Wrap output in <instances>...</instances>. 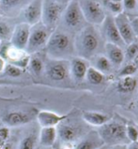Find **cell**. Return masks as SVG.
I'll return each mask as SVG.
<instances>
[{
    "label": "cell",
    "instance_id": "cb8c5ba5",
    "mask_svg": "<svg viewBox=\"0 0 138 149\" xmlns=\"http://www.w3.org/2000/svg\"><path fill=\"white\" fill-rule=\"evenodd\" d=\"M100 1L106 15L116 17L120 13H123L122 4L120 2H115L111 0H100Z\"/></svg>",
    "mask_w": 138,
    "mask_h": 149
},
{
    "label": "cell",
    "instance_id": "ee69618b",
    "mask_svg": "<svg viewBox=\"0 0 138 149\" xmlns=\"http://www.w3.org/2000/svg\"><path fill=\"white\" fill-rule=\"evenodd\" d=\"M111 1H115V2H120V3H121L122 0H111Z\"/></svg>",
    "mask_w": 138,
    "mask_h": 149
},
{
    "label": "cell",
    "instance_id": "30bf717a",
    "mask_svg": "<svg viewBox=\"0 0 138 149\" xmlns=\"http://www.w3.org/2000/svg\"><path fill=\"white\" fill-rule=\"evenodd\" d=\"M41 6L42 0H31L20 11L21 23L27 24L30 26L40 23L41 20Z\"/></svg>",
    "mask_w": 138,
    "mask_h": 149
},
{
    "label": "cell",
    "instance_id": "8fae6325",
    "mask_svg": "<svg viewBox=\"0 0 138 149\" xmlns=\"http://www.w3.org/2000/svg\"><path fill=\"white\" fill-rule=\"evenodd\" d=\"M69 63H70L71 79L75 83L84 82L88 70L90 67L89 61L75 55V56H73L71 59L69 60Z\"/></svg>",
    "mask_w": 138,
    "mask_h": 149
},
{
    "label": "cell",
    "instance_id": "7402d4cb",
    "mask_svg": "<svg viewBox=\"0 0 138 149\" xmlns=\"http://www.w3.org/2000/svg\"><path fill=\"white\" fill-rule=\"evenodd\" d=\"M57 139V130L55 127H41L39 140L42 146L51 147L54 146Z\"/></svg>",
    "mask_w": 138,
    "mask_h": 149
},
{
    "label": "cell",
    "instance_id": "277c9868",
    "mask_svg": "<svg viewBox=\"0 0 138 149\" xmlns=\"http://www.w3.org/2000/svg\"><path fill=\"white\" fill-rule=\"evenodd\" d=\"M104 144L109 146H128L130 142L126 136V125L116 120H110L98 130Z\"/></svg>",
    "mask_w": 138,
    "mask_h": 149
},
{
    "label": "cell",
    "instance_id": "5b68a950",
    "mask_svg": "<svg viewBox=\"0 0 138 149\" xmlns=\"http://www.w3.org/2000/svg\"><path fill=\"white\" fill-rule=\"evenodd\" d=\"M53 30H51L41 22L30 26V33L25 52L29 55L35 54L44 49Z\"/></svg>",
    "mask_w": 138,
    "mask_h": 149
},
{
    "label": "cell",
    "instance_id": "52a82bcc",
    "mask_svg": "<svg viewBox=\"0 0 138 149\" xmlns=\"http://www.w3.org/2000/svg\"><path fill=\"white\" fill-rule=\"evenodd\" d=\"M79 6L87 23L99 26L104 21L106 13L100 0H78Z\"/></svg>",
    "mask_w": 138,
    "mask_h": 149
},
{
    "label": "cell",
    "instance_id": "d4e9b609",
    "mask_svg": "<svg viewBox=\"0 0 138 149\" xmlns=\"http://www.w3.org/2000/svg\"><path fill=\"white\" fill-rule=\"evenodd\" d=\"M106 77L107 76L101 73L100 71L93 69L92 67H89L85 80L88 81L90 84H93V86H100L106 80Z\"/></svg>",
    "mask_w": 138,
    "mask_h": 149
},
{
    "label": "cell",
    "instance_id": "bcb514c9",
    "mask_svg": "<svg viewBox=\"0 0 138 149\" xmlns=\"http://www.w3.org/2000/svg\"><path fill=\"white\" fill-rule=\"evenodd\" d=\"M137 106H138V100H137Z\"/></svg>",
    "mask_w": 138,
    "mask_h": 149
},
{
    "label": "cell",
    "instance_id": "e0dca14e",
    "mask_svg": "<svg viewBox=\"0 0 138 149\" xmlns=\"http://www.w3.org/2000/svg\"><path fill=\"white\" fill-rule=\"evenodd\" d=\"M103 144L104 143L98 131L91 130L85 134L78 143L75 144V149H99Z\"/></svg>",
    "mask_w": 138,
    "mask_h": 149
},
{
    "label": "cell",
    "instance_id": "7bdbcfd3",
    "mask_svg": "<svg viewBox=\"0 0 138 149\" xmlns=\"http://www.w3.org/2000/svg\"><path fill=\"white\" fill-rule=\"evenodd\" d=\"M3 149H11V146H10V144L5 143V146H3Z\"/></svg>",
    "mask_w": 138,
    "mask_h": 149
},
{
    "label": "cell",
    "instance_id": "ab89813d",
    "mask_svg": "<svg viewBox=\"0 0 138 149\" xmlns=\"http://www.w3.org/2000/svg\"><path fill=\"white\" fill-rule=\"evenodd\" d=\"M111 149H127V146H112Z\"/></svg>",
    "mask_w": 138,
    "mask_h": 149
},
{
    "label": "cell",
    "instance_id": "f35d334b",
    "mask_svg": "<svg viewBox=\"0 0 138 149\" xmlns=\"http://www.w3.org/2000/svg\"><path fill=\"white\" fill-rule=\"evenodd\" d=\"M55 2H57L59 4H61V5H64V6H67L69 3L71 2L72 0H55Z\"/></svg>",
    "mask_w": 138,
    "mask_h": 149
},
{
    "label": "cell",
    "instance_id": "f6af8a7d",
    "mask_svg": "<svg viewBox=\"0 0 138 149\" xmlns=\"http://www.w3.org/2000/svg\"><path fill=\"white\" fill-rule=\"evenodd\" d=\"M137 13H138V0H137Z\"/></svg>",
    "mask_w": 138,
    "mask_h": 149
},
{
    "label": "cell",
    "instance_id": "1f68e13d",
    "mask_svg": "<svg viewBox=\"0 0 138 149\" xmlns=\"http://www.w3.org/2000/svg\"><path fill=\"white\" fill-rule=\"evenodd\" d=\"M35 146H36V137L34 135H28L21 141L18 149H34Z\"/></svg>",
    "mask_w": 138,
    "mask_h": 149
},
{
    "label": "cell",
    "instance_id": "3957f363",
    "mask_svg": "<svg viewBox=\"0 0 138 149\" xmlns=\"http://www.w3.org/2000/svg\"><path fill=\"white\" fill-rule=\"evenodd\" d=\"M88 24L80 8L78 0H72L66 6L57 28L75 36Z\"/></svg>",
    "mask_w": 138,
    "mask_h": 149
},
{
    "label": "cell",
    "instance_id": "681fc988",
    "mask_svg": "<svg viewBox=\"0 0 138 149\" xmlns=\"http://www.w3.org/2000/svg\"><path fill=\"white\" fill-rule=\"evenodd\" d=\"M137 75H138V73H137Z\"/></svg>",
    "mask_w": 138,
    "mask_h": 149
},
{
    "label": "cell",
    "instance_id": "484cf974",
    "mask_svg": "<svg viewBox=\"0 0 138 149\" xmlns=\"http://www.w3.org/2000/svg\"><path fill=\"white\" fill-rule=\"evenodd\" d=\"M28 67L30 70L32 71L33 74H35L36 76L41 75L42 72L44 71V62L43 60L38 55H32L29 58V63Z\"/></svg>",
    "mask_w": 138,
    "mask_h": 149
},
{
    "label": "cell",
    "instance_id": "c3c4849f",
    "mask_svg": "<svg viewBox=\"0 0 138 149\" xmlns=\"http://www.w3.org/2000/svg\"><path fill=\"white\" fill-rule=\"evenodd\" d=\"M137 143H138V141H137Z\"/></svg>",
    "mask_w": 138,
    "mask_h": 149
},
{
    "label": "cell",
    "instance_id": "8d00e7d4",
    "mask_svg": "<svg viewBox=\"0 0 138 149\" xmlns=\"http://www.w3.org/2000/svg\"><path fill=\"white\" fill-rule=\"evenodd\" d=\"M5 66H6L5 60H4L3 58L0 57V73L4 71V69H5Z\"/></svg>",
    "mask_w": 138,
    "mask_h": 149
},
{
    "label": "cell",
    "instance_id": "e575fe53",
    "mask_svg": "<svg viewBox=\"0 0 138 149\" xmlns=\"http://www.w3.org/2000/svg\"><path fill=\"white\" fill-rule=\"evenodd\" d=\"M130 21H131V24H132L133 33H134L136 39L138 40V16L130 17Z\"/></svg>",
    "mask_w": 138,
    "mask_h": 149
},
{
    "label": "cell",
    "instance_id": "d6a6232c",
    "mask_svg": "<svg viewBox=\"0 0 138 149\" xmlns=\"http://www.w3.org/2000/svg\"><path fill=\"white\" fill-rule=\"evenodd\" d=\"M126 136L130 143H137L138 127L134 125H126Z\"/></svg>",
    "mask_w": 138,
    "mask_h": 149
},
{
    "label": "cell",
    "instance_id": "7c38bea8",
    "mask_svg": "<svg viewBox=\"0 0 138 149\" xmlns=\"http://www.w3.org/2000/svg\"><path fill=\"white\" fill-rule=\"evenodd\" d=\"M114 20L116 28L119 32V35L124 41L125 45L130 44L137 40L132 30L130 17L127 16L125 13H120L118 16L114 17Z\"/></svg>",
    "mask_w": 138,
    "mask_h": 149
},
{
    "label": "cell",
    "instance_id": "2e32d148",
    "mask_svg": "<svg viewBox=\"0 0 138 149\" xmlns=\"http://www.w3.org/2000/svg\"><path fill=\"white\" fill-rule=\"evenodd\" d=\"M88 61L90 64V67H92L93 69L97 70L98 71H100L101 73L104 74L105 76L113 75L116 71L114 66L112 65L111 62L109 61V59L104 55V54H100L95 55L94 57H92Z\"/></svg>",
    "mask_w": 138,
    "mask_h": 149
},
{
    "label": "cell",
    "instance_id": "d590c367",
    "mask_svg": "<svg viewBox=\"0 0 138 149\" xmlns=\"http://www.w3.org/2000/svg\"><path fill=\"white\" fill-rule=\"evenodd\" d=\"M61 149H75V144H74V143L62 142Z\"/></svg>",
    "mask_w": 138,
    "mask_h": 149
},
{
    "label": "cell",
    "instance_id": "f1b7e54d",
    "mask_svg": "<svg viewBox=\"0 0 138 149\" xmlns=\"http://www.w3.org/2000/svg\"><path fill=\"white\" fill-rule=\"evenodd\" d=\"M123 13L129 17L138 16L137 13V0H122Z\"/></svg>",
    "mask_w": 138,
    "mask_h": 149
},
{
    "label": "cell",
    "instance_id": "7dc6e473",
    "mask_svg": "<svg viewBox=\"0 0 138 149\" xmlns=\"http://www.w3.org/2000/svg\"><path fill=\"white\" fill-rule=\"evenodd\" d=\"M0 43H1V41H0Z\"/></svg>",
    "mask_w": 138,
    "mask_h": 149
},
{
    "label": "cell",
    "instance_id": "603a6c76",
    "mask_svg": "<svg viewBox=\"0 0 138 149\" xmlns=\"http://www.w3.org/2000/svg\"><path fill=\"white\" fill-rule=\"evenodd\" d=\"M31 0H0V8L5 12H12L15 10H22Z\"/></svg>",
    "mask_w": 138,
    "mask_h": 149
},
{
    "label": "cell",
    "instance_id": "60d3db41",
    "mask_svg": "<svg viewBox=\"0 0 138 149\" xmlns=\"http://www.w3.org/2000/svg\"><path fill=\"white\" fill-rule=\"evenodd\" d=\"M133 64H134V65L138 68V54H137V55H136V56H135V58L134 59H133V60L132 61Z\"/></svg>",
    "mask_w": 138,
    "mask_h": 149
},
{
    "label": "cell",
    "instance_id": "d6986e66",
    "mask_svg": "<svg viewBox=\"0 0 138 149\" xmlns=\"http://www.w3.org/2000/svg\"><path fill=\"white\" fill-rule=\"evenodd\" d=\"M138 88L137 75L118 78L116 84V90L120 94H132Z\"/></svg>",
    "mask_w": 138,
    "mask_h": 149
},
{
    "label": "cell",
    "instance_id": "44dd1931",
    "mask_svg": "<svg viewBox=\"0 0 138 149\" xmlns=\"http://www.w3.org/2000/svg\"><path fill=\"white\" fill-rule=\"evenodd\" d=\"M83 119L87 124L100 127L106 124L107 122L111 120V117L108 114L94 112V111H85L83 113Z\"/></svg>",
    "mask_w": 138,
    "mask_h": 149
},
{
    "label": "cell",
    "instance_id": "ba28073f",
    "mask_svg": "<svg viewBox=\"0 0 138 149\" xmlns=\"http://www.w3.org/2000/svg\"><path fill=\"white\" fill-rule=\"evenodd\" d=\"M45 73L50 80L54 82H65L71 79L70 63L69 60L50 59L44 65Z\"/></svg>",
    "mask_w": 138,
    "mask_h": 149
},
{
    "label": "cell",
    "instance_id": "ffe728a7",
    "mask_svg": "<svg viewBox=\"0 0 138 149\" xmlns=\"http://www.w3.org/2000/svg\"><path fill=\"white\" fill-rule=\"evenodd\" d=\"M31 120L29 114L24 112H11L7 113L2 118L3 123L7 127H18L27 124Z\"/></svg>",
    "mask_w": 138,
    "mask_h": 149
},
{
    "label": "cell",
    "instance_id": "83f0119b",
    "mask_svg": "<svg viewBox=\"0 0 138 149\" xmlns=\"http://www.w3.org/2000/svg\"><path fill=\"white\" fill-rule=\"evenodd\" d=\"M124 54H125V63L132 62L138 54V40L125 46Z\"/></svg>",
    "mask_w": 138,
    "mask_h": 149
},
{
    "label": "cell",
    "instance_id": "7a4b0ae2",
    "mask_svg": "<svg viewBox=\"0 0 138 149\" xmlns=\"http://www.w3.org/2000/svg\"><path fill=\"white\" fill-rule=\"evenodd\" d=\"M44 49L50 59L70 60L75 56L74 36L60 28H55Z\"/></svg>",
    "mask_w": 138,
    "mask_h": 149
},
{
    "label": "cell",
    "instance_id": "8992f818",
    "mask_svg": "<svg viewBox=\"0 0 138 149\" xmlns=\"http://www.w3.org/2000/svg\"><path fill=\"white\" fill-rule=\"evenodd\" d=\"M65 8L66 6L55 2V0H42L41 22L54 31L58 26Z\"/></svg>",
    "mask_w": 138,
    "mask_h": 149
},
{
    "label": "cell",
    "instance_id": "b9f144b4",
    "mask_svg": "<svg viewBox=\"0 0 138 149\" xmlns=\"http://www.w3.org/2000/svg\"><path fill=\"white\" fill-rule=\"evenodd\" d=\"M112 146H107V144H103V146L102 147H100L99 149H111Z\"/></svg>",
    "mask_w": 138,
    "mask_h": 149
},
{
    "label": "cell",
    "instance_id": "ac0fdd59",
    "mask_svg": "<svg viewBox=\"0 0 138 149\" xmlns=\"http://www.w3.org/2000/svg\"><path fill=\"white\" fill-rule=\"evenodd\" d=\"M57 137H59L62 142L74 143L80 135L79 127L70 124H63L62 122L59 124V127L58 129H57Z\"/></svg>",
    "mask_w": 138,
    "mask_h": 149
},
{
    "label": "cell",
    "instance_id": "836d02e7",
    "mask_svg": "<svg viewBox=\"0 0 138 149\" xmlns=\"http://www.w3.org/2000/svg\"><path fill=\"white\" fill-rule=\"evenodd\" d=\"M8 138H10V129L8 127H0V139L7 143Z\"/></svg>",
    "mask_w": 138,
    "mask_h": 149
},
{
    "label": "cell",
    "instance_id": "f546056e",
    "mask_svg": "<svg viewBox=\"0 0 138 149\" xmlns=\"http://www.w3.org/2000/svg\"><path fill=\"white\" fill-rule=\"evenodd\" d=\"M13 29L5 21L0 20V41H8L11 40Z\"/></svg>",
    "mask_w": 138,
    "mask_h": 149
},
{
    "label": "cell",
    "instance_id": "5bb4252c",
    "mask_svg": "<svg viewBox=\"0 0 138 149\" xmlns=\"http://www.w3.org/2000/svg\"><path fill=\"white\" fill-rule=\"evenodd\" d=\"M104 55L109 59L112 65L114 66L116 70L120 69L125 64V54L124 48L120 46L112 44V43H105L104 46Z\"/></svg>",
    "mask_w": 138,
    "mask_h": 149
},
{
    "label": "cell",
    "instance_id": "9c48e42d",
    "mask_svg": "<svg viewBox=\"0 0 138 149\" xmlns=\"http://www.w3.org/2000/svg\"><path fill=\"white\" fill-rule=\"evenodd\" d=\"M98 27L105 43H112L120 46L122 48H125L126 45H125L124 41L122 40L121 37L119 35V32L118 28H116L113 16L106 15L104 21Z\"/></svg>",
    "mask_w": 138,
    "mask_h": 149
},
{
    "label": "cell",
    "instance_id": "4dcf8cb0",
    "mask_svg": "<svg viewBox=\"0 0 138 149\" xmlns=\"http://www.w3.org/2000/svg\"><path fill=\"white\" fill-rule=\"evenodd\" d=\"M4 72L6 73L7 76H10V77H19L23 74L24 72V70L20 69V68L16 67L14 65H12V64H7L5 66V69H4Z\"/></svg>",
    "mask_w": 138,
    "mask_h": 149
},
{
    "label": "cell",
    "instance_id": "9a60e30c",
    "mask_svg": "<svg viewBox=\"0 0 138 149\" xmlns=\"http://www.w3.org/2000/svg\"><path fill=\"white\" fill-rule=\"evenodd\" d=\"M67 118L65 114H58L57 113L51 112V111L42 110L39 112L37 119L39 124L41 127H57L60 123L63 122Z\"/></svg>",
    "mask_w": 138,
    "mask_h": 149
},
{
    "label": "cell",
    "instance_id": "4316f807",
    "mask_svg": "<svg viewBox=\"0 0 138 149\" xmlns=\"http://www.w3.org/2000/svg\"><path fill=\"white\" fill-rule=\"evenodd\" d=\"M138 73V68L132 62L125 63L124 65L116 70L118 78L129 77V76H134Z\"/></svg>",
    "mask_w": 138,
    "mask_h": 149
},
{
    "label": "cell",
    "instance_id": "74e56055",
    "mask_svg": "<svg viewBox=\"0 0 138 149\" xmlns=\"http://www.w3.org/2000/svg\"><path fill=\"white\" fill-rule=\"evenodd\" d=\"M127 149H138V143H130L127 146Z\"/></svg>",
    "mask_w": 138,
    "mask_h": 149
},
{
    "label": "cell",
    "instance_id": "6da1fadb",
    "mask_svg": "<svg viewBox=\"0 0 138 149\" xmlns=\"http://www.w3.org/2000/svg\"><path fill=\"white\" fill-rule=\"evenodd\" d=\"M105 41L103 40L98 26L88 24L74 36L76 56L90 60L95 55L103 54Z\"/></svg>",
    "mask_w": 138,
    "mask_h": 149
},
{
    "label": "cell",
    "instance_id": "4fadbf2b",
    "mask_svg": "<svg viewBox=\"0 0 138 149\" xmlns=\"http://www.w3.org/2000/svg\"><path fill=\"white\" fill-rule=\"evenodd\" d=\"M30 33V25L25 23H20L13 28L10 43L12 47L25 51Z\"/></svg>",
    "mask_w": 138,
    "mask_h": 149
}]
</instances>
